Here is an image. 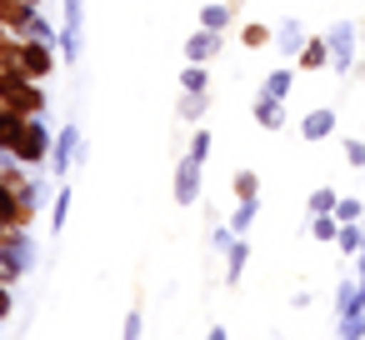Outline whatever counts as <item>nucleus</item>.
Listing matches in <instances>:
<instances>
[{
    "label": "nucleus",
    "instance_id": "7ed1b4c3",
    "mask_svg": "<svg viewBox=\"0 0 365 340\" xmlns=\"http://www.w3.org/2000/svg\"><path fill=\"white\" fill-rule=\"evenodd\" d=\"M86 46V0H61V56L81 61Z\"/></svg>",
    "mask_w": 365,
    "mask_h": 340
},
{
    "label": "nucleus",
    "instance_id": "1a4fd4ad",
    "mask_svg": "<svg viewBox=\"0 0 365 340\" xmlns=\"http://www.w3.org/2000/svg\"><path fill=\"white\" fill-rule=\"evenodd\" d=\"M220 56V31H195L190 41H185V61H195V66H205V61H215Z\"/></svg>",
    "mask_w": 365,
    "mask_h": 340
},
{
    "label": "nucleus",
    "instance_id": "a878e982",
    "mask_svg": "<svg viewBox=\"0 0 365 340\" xmlns=\"http://www.w3.org/2000/svg\"><path fill=\"white\" fill-rule=\"evenodd\" d=\"M240 41H245L250 51H260V46L270 41V31H265V26H245V36H240Z\"/></svg>",
    "mask_w": 365,
    "mask_h": 340
},
{
    "label": "nucleus",
    "instance_id": "423d86ee",
    "mask_svg": "<svg viewBox=\"0 0 365 340\" xmlns=\"http://www.w3.org/2000/svg\"><path fill=\"white\" fill-rule=\"evenodd\" d=\"M200 170H205V160H195L185 150V160L175 165V205H195L200 200Z\"/></svg>",
    "mask_w": 365,
    "mask_h": 340
},
{
    "label": "nucleus",
    "instance_id": "0eeeda50",
    "mask_svg": "<svg viewBox=\"0 0 365 340\" xmlns=\"http://www.w3.org/2000/svg\"><path fill=\"white\" fill-rule=\"evenodd\" d=\"M36 11H41V6H31V0H0V31H11V36H31Z\"/></svg>",
    "mask_w": 365,
    "mask_h": 340
},
{
    "label": "nucleus",
    "instance_id": "c85d7f7f",
    "mask_svg": "<svg viewBox=\"0 0 365 340\" xmlns=\"http://www.w3.org/2000/svg\"><path fill=\"white\" fill-rule=\"evenodd\" d=\"M11 310H16V300H11V285L0 280V320H11Z\"/></svg>",
    "mask_w": 365,
    "mask_h": 340
},
{
    "label": "nucleus",
    "instance_id": "393cba45",
    "mask_svg": "<svg viewBox=\"0 0 365 340\" xmlns=\"http://www.w3.org/2000/svg\"><path fill=\"white\" fill-rule=\"evenodd\" d=\"M335 205H340V200H335L330 190H315V195H310V215H325V210H335Z\"/></svg>",
    "mask_w": 365,
    "mask_h": 340
},
{
    "label": "nucleus",
    "instance_id": "6ab92c4d",
    "mask_svg": "<svg viewBox=\"0 0 365 340\" xmlns=\"http://www.w3.org/2000/svg\"><path fill=\"white\" fill-rule=\"evenodd\" d=\"M230 190H235V200H255V190H260V175H255V170H235Z\"/></svg>",
    "mask_w": 365,
    "mask_h": 340
},
{
    "label": "nucleus",
    "instance_id": "f8f14e48",
    "mask_svg": "<svg viewBox=\"0 0 365 340\" xmlns=\"http://www.w3.org/2000/svg\"><path fill=\"white\" fill-rule=\"evenodd\" d=\"M230 21H235V0H210V6L200 11V26H205V31H220V36H225Z\"/></svg>",
    "mask_w": 365,
    "mask_h": 340
},
{
    "label": "nucleus",
    "instance_id": "a211bd4d",
    "mask_svg": "<svg viewBox=\"0 0 365 340\" xmlns=\"http://www.w3.org/2000/svg\"><path fill=\"white\" fill-rule=\"evenodd\" d=\"M205 105H210V101H205V91H185V101L175 105V115H180V120H200V115H205Z\"/></svg>",
    "mask_w": 365,
    "mask_h": 340
},
{
    "label": "nucleus",
    "instance_id": "2f4dec72",
    "mask_svg": "<svg viewBox=\"0 0 365 340\" xmlns=\"http://www.w3.org/2000/svg\"><path fill=\"white\" fill-rule=\"evenodd\" d=\"M31 6H41V0H31Z\"/></svg>",
    "mask_w": 365,
    "mask_h": 340
},
{
    "label": "nucleus",
    "instance_id": "aec40b11",
    "mask_svg": "<svg viewBox=\"0 0 365 340\" xmlns=\"http://www.w3.org/2000/svg\"><path fill=\"white\" fill-rule=\"evenodd\" d=\"M255 210H260V200H240V205H235V215H230V230H235V235H245V230L255 225Z\"/></svg>",
    "mask_w": 365,
    "mask_h": 340
},
{
    "label": "nucleus",
    "instance_id": "dca6fc26",
    "mask_svg": "<svg viewBox=\"0 0 365 340\" xmlns=\"http://www.w3.org/2000/svg\"><path fill=\"white\" fill-rule=\"evenodd\" d=\"M325 61H330V46H325V41H305V46H300V66H305V71H320Z\"/></svg>",
    "mask_w": 365,
    "mask_h": 340
},
{
    "label": "nucleus",
    "instance_id": "f3484780",
    "mask_svg": "<svg viewBox=\"0 0 365 340\" xmlns=\"http://www.w3.org/2000/svg\"><path fill=\"white\" fill-rule=\"evenodd\" d=\"M290 81H295L290 71H270V76L260 81V96H275V101H285V96H290Z\"/></svg>",
    "mask_w": 365,
    "mask_h": 340
},
{
    "label": "nucleus",
    "instance_id": "4468645a",
    "mask_svg": "<svg viewBox=\"0 0 365 340\" xmlns=\"http://www.w3.org/2000/svg\"><path fill=\"white\" fill-rule=\"evenodd\" d=\"M245 260H250V245H245V235H235L230 250H225V280H230V285L245 275Z\"/></svg>",
    "mask_w": 365,
    "mask_h": 340
},
{
    "label": "nucleus",
    "instance_id": "c756f323",
    "mask_svg": "<svg viewBox=\"0 0 365 340\" xmlns=\"http://www.w3.org/2000/svg\"><path fill=\"white\" fill-rule=\"evenodd\" d=\"M345 160H350V165H365V145H360V140H345Z\"/></svg>",
    "mask_w": 365,
    "mask_h": 340
},
{
    "label": "nucleus",
    "instance_id": "ddd939ff",
    "mask_svg": "<svg viewBox=\"0 0 365 340\" xmlns=\"http://www.w3.org/2000/svg\"><path fill=\"white\" fill-rule=\"evenodd\" d=\"M330 130H335V110H310V115L300 120V135H305V140H325Z\"/></svg>",
    "mask_w": 365,
    "mask_h": 340
},
{
    "label": "nucleus",
    "instance_id": "f257e3e1",
    "mask_svg": "<svg viewBox=\"0 0 365 340\" xmlns=\"http://www.w3.org/2000/svg\"><path fill=\"white\" fill-rule=\"evenodd\" d=\"M31 265H36V245H31V235H26V225H6V235H0V280H21V275H31Z\"/></svg>",
    "mask_w": 365,
    "mask_h": 340
},
{
    "label": "nucleus",
    "instance_id": "6e6552de",
    "mask_svg": "<svg viewBox=\"0 0 365 340\" xmlns=\"http://www.w3.org/2000/svg\"><path fill=\"white\" fill-rule=\"evenodd\" d=\"M21 71H26V76H36V81H46V76L56 71V51H51V41L26 36V61H21Z\"/></svg>",
    "mask_w": 365,
    "mask_h": 340
},
{
    "label": "nucleus",
    "instance_id": "cd10ccee",
    "mask_svg": "<svg viewBox=\"0 0 365 340\" xmlns=\"http://www.w3.org/2000/svg\"><path fill=\"white\" fill-rule=\"evenodd\" d=\"M335 220H360V200H340L335 205Z\"/></svg>",
    "mask_w": 365,
    "mask_h": 340
},
{
    "label": "nucleus",
    "instance_id": "7c9ffc66",
    "mask_svg": "<svg viewBox=\"0 0 365 340\" xmlns=\"http://www.w3.org/2000/svg\"><path fill=\"white\" fill-rule=\"evenodd\" d=\"M140 330H145V320H140V310H130V315H125V335H130V340H135V335H140Z\"/></svg>",
    "mask_w": 365,
    "mask_h": 340
},
{
    "label": "nucleus",
    "instance_id": "9b49d317",
    "mask_svg": "<svg viewBox=\"0 0 365 340\" xmlns=\"http://www.w3.org/2000/svg\"><path fill=\"white\" fill-rule=\"evenodd\" d=\"M255 125L260 130H280L285 125V105L275 96H255Z\"/></svg>",
    "mask_w": 365,
    "mask_h": 340
},
{
    "label": "nucleus",
    "instance_id": "20e7f679",
    "mask_svg": "<svg viewBox=\"0 0 365 340\" xmlns=\"http://www.w3.org/2000/svg\"><path fill=\"white\" fill-rule=\"evenodd\" d=\"M325 46H330V71L350 76V71H355V26H350V21H340V26L325 36Z\"/></svg>",
    "mask_w": 365,
    "mask_h": 340
},
{
    "label": "nucleus",
    "instance_id": "72a5a7b5",
    "mask_svg": "<svg viewBox=\"0 0 365 340\" xmlns=\"http://www.w3.org/2000/svg\"><path fill=\"white\" fill-rule=\"evenodd\" d=\"M360 250H365V240H360Z\"/></svg>",
    "mask_w": 365,
    "mask_h": 340
},
{
    "label": "nucleus",
    "instance_id": "473e14b6",
    "mask_svg": "<svg viewBox=\"0 0 365 340\" xmlns=\"http://www.w3.org/2000/svg\"><path fill=\"white\" fill-rule=\"evenodd\" d=\"M0 235H6V225H0Z\"/></svg>",
    "mask_w": 365,
    "mask_h": 340
},
{
    "label": "nucleus",
    "instance_id": "39448f33",
    "mask_svg": "<svg viewBox=\"0 0 365 340\" xmlns=\"http://www.w3.org/2000/svg\"><path fill=\"white\" fill-rule=\"evenodd\" d=\"M51 160H56V175H61V180L71 175V165H81V160H86V140H81V130H76V125H66V130L56 135Z\"/></svg>",
    "mask_w": 365,
    "mask_h": 340
},
{
    "label": "nucleus",
    "instance_id": "412c9836",
    "mask_svg": "<svg viewBox=\"0 0 365 340\" xmlns=\"http://www.w3.org/2000/svg\"><path fill=\"white\" fill-rule=\"evenodd\" d=\"M310 235H315V240H335V235H340V225H335V210H325V215H310Z\"/></svg>",
    "mask_w": 365,
    "mask_h": 340
},
{
    "label": "nucleus",
    "instance_id": "9d476101",
    "mask_svg": "<svg viewBox=\"0 0 365 340\" xmlns=\"http://www.w3.org/2000/svg\"><path fill=\"white\" fill-rule=\"evenodd\" d=\"M0 225H26V210H21V190L0 175ZM31 230V225H26Z\"/></svg>",
    "mask_w": 365,
    "mask_h": 340
},
{
    "label": "nucleus",
    "instance_id": "f03ea898",
    "mask_svg": "<svg viewBox=\"0 0 365 340\" xmlns=\"http://www.w3.org/2000/svg\"><path fill=\"white\" fill-rule=\"evenodd\" d=\"M0 101H6L11 110H21V115H41L46 110V91L26 71H0Z\"/></svg>",
    "mask_w": 365,
    "mask_h": 340
},
{
    "label": "nucleus",
    "instance_id": "2eb2a0df",
    "mask_svg": "<svg viewBox=\"0 0 365 340\" xmlns=\"http://www.w3.org/2000/svg\"><path fill=\"white\" fill-rule=\"evenodd\" d=\"M275 41H280V51H285V56H300V46H305V31H300V21H285V26L275 31Z\"/></svg>",
    "mask_w": 365,
    "mask_h": 340
},
{
    "label": "nucleus",
    "instance_id": "b1692460",
    "mask_svg": "<svg viewBox=\"0 0 365 340\" xmlns=\"http://www.w3.org/2000/svg\"><path fill=\"white\" fill-rule=\"evenodd\" d=\"M66 215H71V190H61V195H56V210H51V225H56V230H66Z\"/></svg>",
    "mask_w": 365,
    "mask_h": 340
},
{
    "label": "nucleus",
    "instance_id": "bb28decb",
    "mask_svg": "<svg viewBox=\"0 0 365 340\" xmlns=\"http://www.w3.org/2000/svg\"><path fill=\"white\" fill-rule=\"evenodd\" d=\"M210 140H215L210 130H195V140H190V155H195V160H205V155H210Z\"/></svg>",
    "mask_w": 365,
    "mask_h": 340
},
{
    "label": "nucleus",
    "instance_id": "4be33fe9",
    "mask_svg": "<svg viewBox=\"0 0 365 340\" xmlns=\"http://www.w3.org/2000/svg\"><path fill=\"white\" fill-rule=\"evenodd\" d=\"M205 86H210V76H205V66H195V61H190V66L180 71V91H205Z\"/></svg>",
    "mask_w": 365,
    "mask_h": 340
},
{
    "label": "nucleus",
    "instance_id": "5701e85b",
    "mask_svg": "<svg viewBox=\"0 0 365 340\" xmlns=\"http://www.w3.org/2000/svg\"><path fill=\"white\" fill-rule=\"evenodd\" d=\"M335 240H340V250H345V255H355V250H360V240H365V230H355V220H345Z\"/></svg>",
    "mask_w": 365,
    "mask_h": 340
}]
</instances>
